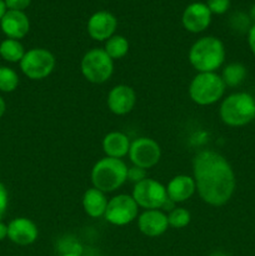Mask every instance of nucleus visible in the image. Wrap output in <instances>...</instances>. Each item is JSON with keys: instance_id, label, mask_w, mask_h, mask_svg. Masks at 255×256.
<instances>
[{"instance_id": "nucleus-1", "label": "nucleus", "mask_w": 255, "mask_h": 256, "mask_svg": "<svg viewBox=\"0 0 255 256\" xmlns=\"http://www.w3.org/2000/svg\"><path fill=\"white\" fill-rule=\"evenodd\" d=\"M196 192L210 206H222L232 199L236 186L234 170L222 154L202 150L192 160Z\"/></svg>"}, {"instance_id": "nucleus-2", "label": "nucleus", "mask_w": 255, "mask_h": 256, "mask_svg": "<svg viewBox=\"0 0 255 256\" xmlns=\"http://www.w3.org/2000/svg\"><path fill=\"white\" fill-rule=\"evenodd\" d=\"M188 58L198 72H216L225 60V46L215 36L200 38L192 45Z\"/></svg>"}, {"instance_id": "nucleus-3", "label": "nucleus", "mask_w": 255, "mask_h": 256, "mask_svg": "<svg viewBox=\"0 0 255 256\" xmlns=\"http://www.w3.org/2000/svg\"><path fill=\"white\" fill-rule=\"evenodd\" d=\"M128 180V166L122 159L105 156L98 160L92 169V182L102 192H112Z\"/></svg>"}, {"instance_id": "nucleus-4", "label": "nucleus", "mask_w": 255, "mask_h": 256, "mask_svg": "<svg viewBox=\"0 0 255 256\" xmlns=\"http://www.w3.org/2000/svg\"><path fill=\"white\" fill-rule=\"evenodd\" d=\"M220 119L228 126H244L255 119V98L248 92H234L222 100Z\"/></svg>"}, {"instance_id": "nucleus-5", "label": "nucleus", "mask_w": 255, "mask_h": 256, "mask_svg": "<svg viewBox=\"0 0 255 256\" xmlns=\"http://www.w3.org/2000/svg\"><path fill=\"white\" fill-rule=\"evenodd\" d=\"M225 88L222 76L216 72H198L189 85V96L195 104L206 106L222 99Z\"/></svg>"}, {"instance_id": "nucleus-6", "label": "nucleus", "mask_w": 255, "mask_h": 256, "mask_svg": "<svg viewBox=\"0 0 255 256\" xmlns=\"http://www.w3.org/2000/svg\"><path fill=\"white\" fill-rule=\"evenodd\" d=\"M82 74L92 84H104L114 72V60L102 48H94L86 52L80 62Z\"/></svg>"}, {"instance_id": "nucleus-7", "label": "nucleus", "mask_w": 255, "mask_h": 256, "mask_svg": "<svg viewBox=\"0 0 255 256\" xmlns=\"http://www.w3.org/2000/svg\"><path fill=\"white\" fill-rule=\"evenodd\" d=\"M20 64L22 74L32 80H42L55 69L54 54L44 48H34L25 52Z\"/></svg>"}, {"instance_id": "nucleus-8", "label": "nucleus", "mask_w": 255, "mask_h": 256, "mask_svg": "<svg viewBox=\"0 0 255 256\" xmlns=\"http://www.w3.org/2000/svg\"><path fill=\"white\" fill-rule=\"evenodd\" d=\"M132 196L139 208L145 210H160L168 200L166 186L158 180L146 178L134 185Z\"/></svg>"}, {"instance_id": "nucleus-9", "label": "nucleus", "mask_w": 255, "mask_h": 256, "mask_svg": "<svg viewBox=\"0 0 255 256\" xmlns=\"http://www.w3.org/2000/svg\"><path fill=\"white\" fill-rule=\"evenodd\" d=\"M139 206L132 195L119 194L108 202L104 218L109 224L115 226H124L138 218Z\"/></svg>"}, {"instance_id": "nucleus-10", "label": "nucleus", "mask_w": 255, "mask_h": 256, "mask_svg": "<svg viewBox=\"0 0 255 256\" xmlns=\"http://www.w3.org/2000/svg\"><path fill=\"white\" fill-rule=\"evenodd\" d=\"M128 155H129L132 165L146 170L155 166L159 162L160 156H162V149L154 139L142 136L132 142Z\"/></svg>"}, {"instance_id": "nucleus-11", "label": "nucleus", "mask_w": 255, "mask_h": 256, "mask_svg": "<svg viewBox=\"0 0 255 256\" xmlns=\"http://www.w3.org/2000/svg\"><path fill=\"white\" fill-rule=\"evenodd\" d=\"M108 108L115 115H126L136 104V94L132 86L125 84L116 85L108 94Z\"/></svg>"}, {"instance_id": "nucleus-12", "label": "nucleus", "mask_w": 255, "mask_h": 256, "mask_svg": "<svg viewBox=\"0 0 255 256\" xmlns=\"http://www.w3.org/2000/svg\"><path fill=\"white\" fill-rule=\"evenodd\" d=\"M118 28V20L112 12L100 10L94 12L88 20V32L96 42H106L114 35Z\"/></svg>"}, {"instance_id": "nucleus-13", "label": "nucleus", "mask_w": 255, "mask_h": 256, "mask_svg": "<svg viewBox=\"0 0 255 256\" xmlns=\"http://www.w3.org/2000/svg\"><path fill=\"white\" fill-rule=\"evenodd\" d=\"M212 12L204 2H192L182 12V25L190 32H202L212 22Z\"/></svg>"}, {"instance_id": "nucleus-14", "label": "nucleus", "mask_w": 255, "mask_h": 256, "mask_svg": "<svg viewBox=\"0 0 255 256\" xmlns=\"http://www.w3.org/2000/svg\"><path fill=\"white\" fill-rule=\"evenodd\" d=\"M38 235V226L28 218H16L8 224V238L20 246H26L35 242Z\"/></svg>"}, {"instance_id": "nucleus-15", "label": "nucleus", "mask_w": 255, "mask_h": 256, "mask_svg": "<svg viewBox=\"0 0 255 256\" xmlns=\"http://www.w3.org/2000/svg\"><path fill=\"white\" fill-rule=\"evenodd\" d=\"M138 228L140 232L148 238H158L169 228L168 215L162 210H145L138 218Z\"/></svg>"}, {"instance_id": "nucleus-16", "label": "nucleus", "mask_w": 255, "mask_h": 256, "mask_svg": "<svg viewBox=\"0 0 255 256\" xmlns=\"http://www.w3.org/2000/svg\"><path fill=\"white\" fill-rule=\"evenodd\" d=\"M0 26L8 39L19 40L29 32L30 22L24 12L6 10L2 19L0 20Z\"/></svg>"}, {"instance_id": "nucleus-17", "label": "nucleus", "mask_w": 255, "mask_h": 256, "mask_svg": "<svg viewBox=\"0 0 255 256\" xmlns=\"http://www.w3.org/2000/svg\"><path fill=\"white\" fill-rule=\"evenodd\" d=\"M196 192L194 178L189 175H176L169 182L166 186L168 198L178 204L189 200Z\"/></svg>"}, {"instance_id": "nucleus-18", "label": "nucleus", "mask_w": 255, "mask_h": 256, "mask_svg": "<svg viewBox=\"0 0 255 256\" xmlns=\"http://www.w3.org/2000/svg\"><path fill=\"white\" fill-rule=\"evenodd\" d=\"M129 138L122 132H112L106 134L102 139V150L105 155L114 159H122L129 154L130 150Z\"/></svg>"}, {"instance_id": "nucleus-19", "label": "nucleus", "mask_w": 255, "mask_h": 256, "mask_svg": "<svg viewBox=\"0 0 255 256\" xmlns=\"http://www.w3.org/2000/svg\"><path fill=\"white\" fill-rule=\"evenodd\" d=\"M108 202L106 195L102 190L96 188H90L82 195V209L88 216L92 219L104 216L105 210H106Z\"/></svg>"}, {"instance_id": "nucleus-20", "label": "nucleus", "mask_w": 255, "mask_h": 256, "mask_svg": "<svg viewBox=\"0 0 255 256\" xmlns=\"http://www.w3.org/2000/svg\"><path fill=\"white\" fill-rule=\"evenodd\" d=\"M220 76H222L225 86H239L246 78V68L240 62H232L222 69Z\"/></svg>"}, {"instance_id": "nucleus-21", "label": "nucleus", "mask_w": 255, "mask_h": 256, "mask_svg": "<svg viewBox=\"0 0 255 256\" xmlns=\"http://www.w3.org/2000/svg\"><path fill=\"white\" fill-rule=\"evenodd\" d=\"M24 46L19 40L5 39L0 44V56L9 62H20L25 55Z\"/></svg>"}, {"instance_id": "nucleus-22", "label": "nucleus", "mask_w": 255, "mask_h": 256, "mask_svg": "<svg viewBox=\"0 0 255 256\" xmlns=\"http://www.w3.org/2000/svg\"><path fill=\"white\" fill-rule=\"evenodd\" d=\"M104 50L112 60L122 59L129 52V42L122 35H112L105 42Z\"/></svg>"}, {"instance_id": "nucleus-23", "label": "nucleus", "mask_w": 255, "mask_h": 256, "mask_svg": "<svg viewBox=\"0 0 255 256\" xmlns=\"http://www.w3.org/2000/svg\"><path fill=\"white\" fill-rule=\"evenodd\" d=\"M19 85V75L8 66H0V92H12Z\"/></svg>"}, {"instance_id": "nucleus-24", "label": "nucleus", "mask_w": 255, "mask_h": 256, "mask_svg": "<svg viewBox=\"0 0 255 256\" xmlns=\"http://www.w3.org/2000/svg\"><path fill=\"white\" fill-rule=\"evenodd\" d=\"M190 220H192V215L185 208H175L168 215L169 226L174 228V229H182V228L188 226Z\"/></svg>"}, {"instance_id": "nucleus-25", "label": "nucleus", "mask_w": 255, "mask_h": 256, "mask_svg": "<svg viewBox=\"0 0 255 256\" xmlns=\"http://www.w3.org/2000/svg\"><path fill=\"white\" fill-rule=\"evenodd\" d=\"M230 24L234 30L239 32H249L250 29V18L248 15H245L244 12H235L232 16L230 20Z\"/></svg>"}, {"instance_id": "nucleus-26", "label": "nucleus", "mask_w": 255, "mask_h": 256, "mask_svg": "<svg viewBox=\"0 0 255 256\" xmlns=\"http://www.w3.org/2000/svg\"><path fill=\"white\" fill-rule=\"evenodd\" d=\"M206 6L212 14L222 15L225 14L230 8V0H208Z\"/></svg>"}, {"instance_id": "nucleus-27", "label": "nucleus", "mask_w": 255, "mask_h": 256, "mask_svg": "<svg viewBox=\"0 0 255 256\" xmlns=\"http://www.w3.org/2000/svg\"><path fill=\"white\" fill-rule=\"evenodd\" d=\"M144 179H146V170L142 169V168L135 166L132 165V168H128V180L134 184L142 182Z\"/></svg>"}, {"instance_id": "nucleus-28", "label": "nucleus", "mask_w": 255, "mask_h": 256, "mask_svg": "<svg viewBox=\"0 0 255 256\" xmlns=\"http://www.w3.org/2000/svg\"><path fill=\"white\" fill-rule=\"evenodd\" d=\"M8 205H9V194L5 188V185L0 182V220L5 215L8 210Z\"/></svg>"}, {"instance_id": "nucleus-29", "label": "nucleus", "mask_w": 255, "mask_h": 256, "mask_svg": "<svg viewBox=\"0 0 255 256\" xmlns=\"http://www.w3.org/2000/svg\"><path fill=\"white\" fill-rule=\"evenodd\" d=\"M4 2L6 5V9L22 12V10L29 6L32 0H4Z\"/></svg>"}, {"instance_id": "nucleus-30", "label": "nucleus", "mask_w": 255, "mask_h": 256, "mask_svg": "<svg viewBox=\"0 0 255 256\" xmlns=\"http://www.w3.org/2000/svg\"><path fill=\"white\" fill-rule=\"evenodd\" d=\"M248 44L252 54L255 55V24H252L248 32Z\"/></svg>"}, {"instance_id": "nucleus-31", "label": "nucleus", "mask_w": 255, "mask_h": 256, "mask_svg": "<svg viewBox=\"0 0 255 256\" xmlns=\"http://www.w3.org/2000/svg\"><path fill=\"white\" fill-rule=\"evenodd\" d=\"M5 238H8V225H5L4 222L0 220V242L4 240Z\"/></svg>"}, {"instance_id": "nucleus-32", "label": "nucleus", "mask_w": 255, "mask_h": 256, "mask_svg": "<svg viewBox=\"0 0 255 256\" xmlns=\"http://www.w3.org/2000/svg\"><path fill=\"white\" fill-rule=\"evenodd\" d=\"M5 12H6V5H5L4 0H0V20L2 19Z\"/></svg>"}, {"instance_id": "nucleus-33", "label": "nucleus", "mask_w": 255, "mask_h": 256, "mask_svg": "<svg viewBox=\"0 0 255 256\" xmlns=\"http://www.w3.org/2000/svg\"><path fill=\"white\" fill-rule=\"evenodd\" d=\"M5 109H6V104H5L4 99H2V98L0 96V118H2V115H4Z\"/></svg>"}, {"instance_id": "nucleus-34", "label": "nucleus", "mask_w": 255, "mask_h": 256, "mask_svg": "<svg viewBox=\"0 0 255 256\" xmlns=\"http://www.w3.org/2000/svg\"><path fill=\"white\" fill-rule=\"evenodd\" d=\"M249 18L252 20V22H254V24H255V4L252 5V9H250V16Z\"/></svg>"}, {"instance_id": "nucleus-35", "label": "nucleus", "mask_w": 255, "mask_h": 256, "mask_svg": "<svg viewBox=\"0 0 255 256\" xmlns=\"http://www.w3.org/2000/svg\"><path fill=\"white\" fill-rule=\"evenodd\" d=\"M210 256H228V255L222 252H212Z\"/></svg>"}, {"instance_id": "nucleus-36", "label": "nucleus", "mask_w": 255, "mask_h": 256, "mask_svg": "<svg viewBox=\"0 0 255 256\" xmlns=\"http://www.w3.org/2000/svg\"><path fill=\"white\" fill-rule=\"evenodd\" d=\"M60 256H82L80 254H72V252H66V254H62Z\"/></svg>"}]
</instances>
